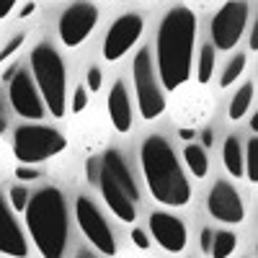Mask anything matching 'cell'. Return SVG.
I'll return each mask as SVG.
<instances>
[{
	"label": "cell",
	"instance_id": "cell-14",
	"mask_svg": "<svg viewBox=\"0 0 258 258\" xmlns=\"http://www.w3.org/2000/svg\"><path fill=\"white\" fill-rule=\"evenodd\" d=\"M150 232H153L155 243L168 253H181L186 248V227L173 214L153 212L150 214Z\"/></svg>",
	"mask_w": 258,
	"mask_h": 258
},
{
	"label": "cell",
	"instance_id": "cell-24",
	"mask_svg": "<svg viewBox=\"0 0 258 258\" xmlns=\"http://www.w3.org/2000/svg\"><path fill=\"white\" fill-rule=\"evenodd\" d=\"M26 204H29V191H26L24 186H13V188H11V207H13L16 212H24Z\"/></svg>",
	"mask_w": 258,
	"mask_h": 258
},
{
	"label": "cell",
	"instance_id": "cell-27",
	"mask_svg": "<svg viewBox=\"0 0 258 258\" xmlns=\"http://www.w3.org/2000/svg\"><path fill=\"white\" fill-rule=\"evenodd\" d=\"M16 178L18 181H34V178H39V170L31 168V165H18L16 168Z\"/></svg>",
	"mask_w": 258,
	"mask_h": 258
},
{
	"label": "cell",
	"instance_id": "cell-5",
	"mask_svg": "<svg viewBox=\"0 0 258 258\" xmlns=\"http://www.w3.org/2000/svg\"><path fill=\"white\" fill-rule=\"evenodd\" d=\"M31 70L34 85L47 101V109L52 111V116H62L68 98H64V64L57 49L49 44H39L31 52Z\"/></svg>",
	"mask_w": 258,
	"mask_h": 258
},
{
	"label": "cell",
	"instance_id": "cell-39",
	"mask_svg": "<svg viewBox=\"0 0 258 258\" xmlns=\"http://www.w3.org/2000/svg\"><path fill=\"white\" fill-rule=\"evenodd\" d=\"M78 258H93V255H91L88 250H80V253H78Z\"/></svg>",
	"mask_w": 258,
	"mask_h": 258
},
{
	"label": "cell",
	"instance_id": "cell-3",
	"mask_svg": "<svg viewBox=\"0 0 258 258\" xmlns=\"http://www.w3.org/2000/svg\"><path fill=\"white\" fill-rule=\"evenodd\" d=\"M26 225L31 240L44 258H62L68 245V209L62 194L52 186L36 191L26 204Z\"/></svg>",
	"mask_w": 258,
	"mask_h": 258
},
{
	"label": "cell",
	"instance_id": "cell-32",
	"mask_svg": "<svg viewBox=\"0 0 258 258\" xmlns=\"http://www.w3.org/2000/svg\"><path fill=\"white\" fill-rule=\"evenodd\" d=\"M13 6H16V0H0V18H6L13 11Z\"/></svg>",
	"mask_w": 258,
	"mask_h": 258
},
{
	"label": "cell",
	"instance_id": "cell-6",
	"mask_svg": "<svg viewBox=\"0 0 258 258\" xmlns=\"http://www.w3.org/2000/svg\"><path fill=\"white\" fill-rule=\"evenodd\" d=\"M64 147H68V140L52 126L24 124L13 135V153L21 160V165H34L47 158H54Z\"/></svg>",
	"mask_w": 258,
	"mask_h": 258
},
{
	"label": "cell",
	"instance_id": "cell-22",
	"mask_svg": "<svg viewBox=\"0 0 258 258\" xmlns=\"http://www.w3.org/2000/svg\"><path fill=\"white\" fill-rule=\"evenodd\" d=\"M214 73V49L212 44H204L199 52V68H197V80L199 83H209Z\"/></svg>",
	"mask_w": 258,
	"mask_h": 258
},
{
	"label": "cell",
	"instance_id": "cell-35",
	"mask_svg": "<svg viewBox=\"0 0 258 258\" xmlns=\"http://www.w3.org/2000/svg\"><path fill=\"white\" fill-rule=\"evenodd\" d=\"M34 11H36V6H34V3H26L24 8H21V13H18V16H21V18H26V16H31Z\"/></svg>",
	"mask_w": 258,
	"mask_h": 258
},
{
	"label": "cell",
	"instance_id": "cell-30",
	"mask_svg": "<svg viewBox=\"0 0 258 258\" xmlns=\"http://www.w3.org/2000/svg\"><path fill=\"white\" fill-rule=\"evenodd\" d=\"M85 173H88V178H91L93 183L98 181V160H96V158L85 163Z\"/></svg>",
	"mask_w": 258,
	"mask_h": 258
},
{
	"label": "cell",
	"instance_id": "cell-28",
	"mask_svg": "<svg viewBox=\"0 0 258 258\" xmlns=\"http://www.w3.org/2000/svg\"><path fill=\"white\" fill-rule=\"evenodd\" d=\"M88 91H101V70L98 68H91L88 70Z\"/></svg>",
	"mask_w": 258,
	"mask_h": 258
},
{
	"label": "cell",
	"instance_id": "cell-23",
	"mask_svg": "<svg viewBox=\"0 0 258 258\" xmlns=\"http://www.w3.org/2000/svg\"><path fill=\"white\" fill-rule=\"evenodd\" d=\"M243 68H245V54H235V57L227 62V68H225V73H222V78H220L222 88H227L232 80H238L240 73H243Z\"/></svg>",
	"mask_w": 258,
	"mask_h": 258
},
{
	"label": "cell",
	"instance_id": "cell-37",
	"mask_svg": "<svg viewBox=\"0 0 258 258\" xmlns=\"http://www.w3.org/2000/svg\"><path fill=\"white\" fill-rule=\"evenodd\" d=\"M250 129H253V135H258V114H253V119H250Z\"/></svg>",
	"mask_w": 258,
	"mask_h": 258
},
{
	"label": "cell",
	"instance_id": "cell-20",
	"mask_svg": "<svg viewBox=\"0 0 258 258\" xmlns=\"http://www.w3.org/2000/svg\"><path fill=\"white\" fill-rule=\"evenodd\" d=\"M250 103H253V85L248 83V85H243V88L235 93V98L230 103V119L232 121L235 119H243L248 114V109H250Z\"/></svg>",
	"mask_w": 258,
	"mask_h": 258
},
{
	"label": "cell",
	"instance_id": "cell-16",
	"mask_svg": "<svg viewBox=\"0 0 258 258\" xmlns=\"http://www.w3.org/2000/svg\"><path fill=\"white\" fill-rule=\"evenodd\" d=\"M109 119L114 124L116 132L126 135L132 129V103H129V96H126V88L121 83H116L111 93H109Z\"/></svg>",
	"mask_w": 258,
	"mask_h": 258
},
{
	"label": "cell",
	"instance_id": "cell-33",
	"mask_svg": "<svg viewBox=\"0 0 258 258\" xmlns=\"http://www.w3.org/2000/svg\"><path fill=\"white\" fill-rule=\"evenodd\" d=\"M250 49L258 52V24H253V31H250Z\"/></svg>",
	"mask_w": 258,
	"mask_h": 258
},
{
	"label": "cell",
	"instance_id": "cell-15",
	"mask_svg": "<svg viewBox=\"0 0 258 258\" xmlns=\"http://www.w3.org/2000/svg\"><path fill=\"white\" fill-rule=\"evenodd\" d=\"M0 253L11 255V258H26L29 255L26 238L21 232L18 222L13 220L11 209L6 207L3 197H0Z\"/></svg>",
	"mask_w": 258,
	"mask_h": 258
},
{
	"label": "cell",
	"instance_id": "cell-10",
	"mask_svg": "<svg viewBox=\"0 0 258 258\" xmlns=\"http://www.w3.org/2000/svg\"><path fill=\"white\" fill-rule=\"evenodd\" d=\"M98 24V11L91 3H75L59 16V39L64 47H80Z\"/></svg>",
	"mask_w": 258,
	"mask_h": 258
},
{
	"label": "cell",
	"instance_id": "cell-40",
	"mask_svg": "<svg viewBox=\"0 0 258 258\" xmlns=\"http://www.w3.org/2000/svg\"><path fill=\"white\" fill-rule=\"evenodd\" d=\"M0 111H3V103H0Z\"/></svg>",
	"mask_w": 258,
	"mask_h": 258
},
{
	"label": "cell",
	"instance_id": "cell-12",
	"mask_svg": "<svg viewBox=\"0 0 258 258\" xmlns=\"http://www.w3.org/2000/svg\"><path fill=\"white\" fill-rule=\"evenodd\" d=\"M207 209L214 220H220L225 225H238L245 217V207L240 202V194L235 191L227 181H217L209 191Z\"/></svg>",
	"mask_w": 258,
	"mask_h": 258
},
{
	"label": "cell",
	"instance_id": "cell-38",
	"mask_svg": "<svg viewBox=\"0 0 258 258\" xmlns=\"http://www.w3.org/2000/svg\"><path fill=\"white\" fill-rule=\"evenodd\" d=\"M6 126H8V121H6L3 116H0V135H3V132H6Z\"/></svg>",
	"mask_w": 258,
	"mask_h": 258
},
{
	"label": "cell",
	"instance_id": "cell-2",
	"mask_svg": "<svg viewBox=\"0 0 258 258\" xmlns=\"http://www.w3.org/2000/svg\"><path fill=\"white\" fill-rule=\"evenodd\" d=\"M142 173L150 194L165 207H183L191 199V183L183 176V168L176 160L173 147L160 135L147 137L140 147Z\"/></svg>",
	"mask_w": 258,
	"mask_h": 258
},
{
	"label": "cell",
	"instance_id": "cell-19",
	"mask_svg": "<svg viewBox=\"0 0 258 258\" xmlns=\"http://www.w3.org/2000/svg\"><path fill=\"white\" fill-rule=\"evenodd\" d=\"M183 160H186V165L191 168V173L197 176V178H204V176H207L209 160H207L204 147H199V145H186V150H183Z\"/></svg>",
	"mask_w": 258,
	"mask_h": 258
},
{
	"label": "cell",
	"instance_id": "cell-9",
	"mask_svg": "<svg viewBox=\"0 0 258 258\" xmlns=\"http://www.w3.org/2000/svg\"><path fill=\"white\" fill-rule=\"evenodd\" d=\"M245 21H248V3H243V0H230V3H225L212 21L214 47L225 49V52L232 49L243 36Z\"/></svg>",
	"mask_w": 258,
	"mask_h": 258
},
{
	"label": "cell",
	"instance_id": "cell-25",
	"mask_svg": "<svg viewBox=\"0 0 258 258\" xmlns=\"http://www.w3.org/2000/svg\"><path fill=\"white\" fill-rule=\"evenodd\" d=\"M21 44H24V34H13L8 44H6L3 49H0V64H3L6 59H11V57L21 49Z\"/></svg>",
	"mask_w": 258,
	"mask_h": 258
},
{
	"label": "cell",
	"instance_id": "cell-34",
	"mask_svg": "<svg viewBox=\"0 0 258 258\" xmlns=\"http://www.w3.org/2000/svg\"><path fill=\"white\" fill-rule=\"evenodd\" d=\"M212 142H214V135H212V129H207V132L202 135V145L204 147H212Z\"/></svg>",
	"mask_w": 258,
	"mask_h": 258
},
{
	"label": "cell",
	"instance_id": "cell-31",
	"mask_svg": "<svg viewBox=\"0 0 258 258\" xmlns=\"http://www.w3.org/2000/svg\"><path fill=\"white\" fill-rule=\"evenodd\" d=\"M202 250L209 255V250H212V230L209 227H204L202 230Z\"/></svg>",
	"mask_w": 258,
	"mask_h": 258
},
{
	"label": "cell",
	"instance_id": "cell-11",
	"mask_svg": "<svg viewBox=\"0 0 258 258\" xmlns=\"http://www.w3.org/2000/svg\"><path fill=\"white\" fill-rule=\"evenodd\" d=\"M142 18L137 13H126L121 18H116L109 34L103 39V59L116 62L119 57H124L129 49L137 44V39L142 36Z\"/></svg>",
	"mask_w": 258,
	"mask_h": 258
},
{
	"label": "cell",
	"instance_id": "cell-1",
	"mask_svg": "<svg viewBox=\"0 0 258 258\" xmlns=\"http://www.w3.org/2000/svg\"><path fill=\"white\" fill-rule=\"evenodd\" d=\"M194 41H197V16L178 6L170 8L158 29V80L168 91H176L191 75Z\"/></svg>",
	"mask_w": 258,
	"mask_h": 258
},
{
	"label": "cell",
	"instance_id": "cell-4",
	"mask_svg": "<svg viewBox=\"0 0 258 258\" xmlns=\"http://www.w3.org/2000/svg\"><path fill=\"white\" fill-rule=\"evenodd\" d=\"M101 194L109 209L116 214L121 222H135L137 217V199H140V191L137 183L129 173V168L121 158L119 150H109L101 160H98V181Z\"/></svg>",
	"mask_w": 258,
	"mask_h": 258
},
{
	"label": "cell",
	"instance_id": "cell-7",
	"mask_svg": "<svg viewBox=\"0 0 258 258\" xmlns=\"http://www.w3.org/2000/svg\"><path fill=\"white\" fill-rule=\"evenodd\" d=\"M135 91H137V103L145 119H158L165 111V98L160 91L158 70L150 57V49H140L135 57Z\"/></svg>",
	"mask_w": 258,
	"mask_h": 258
},
{
	"label": "cell",
	"instance_id": "cell-36",
	"mask_svg": "<svg viewBox=\"0 0 258 258\" xmlns=\"http://www.w3.org/2000/svg\"><path fill=\"white\" fill-rule=\"evenodd\" d=\"M178 135H181L183 140H194V137H197V132H194V129H178Z\"/></svg>",
	"mask_w": 258,
	"mask_h": 258
},
{
	"label": "cell",
	"instance_id": "cell-29",
	"mask_svg": "<svg viewBox=\"0 0 258 258\" xmlns=\"http://www.w3.org/2000/svg\"><path fill=\"white\" fill-rule=\"evenodd\" d=\"M132 240H135V245H137L140 250H147V248H150V240H147V235H145L142 230H132Z\"/></svg>",
	"mask_w": 258,
	"mask_h": 258
},
{
	"label": "cell",
	"instance_id": "cell-13",
	"mask_svg": "<svg viewBox=\"0 0 258 258\" xmlns=\"http://www.w3.org/2000/svg\"><path fill=\"white\" fill-rule=\"evenodd\" d=\"M11 103L18 116L24 119H41L44 116V101H41L34 78L26 75L24 70H16L11 78Z\"/></svg>",
	"mask_w": 258,
	"mask_h": 258
},
{
	"label": "cell",
	"instance_id": "cell-8",
	"mask_svg": "<svg viewBox=\"0 0 258 258\" xmlns=\"http://www.w3.org/2000/svg\"><path fill=\"white\" fill-rule=\"evenodd\" d=\"M75 217H78V225H80L83 235H85V238H88L103 255H114V253H116L114 232H111L109 222L103 220V214L98 212V207H96L88 197H78V199H75Z\"/></svg>",
	"mask_w": 258,
	"mask_h": 258
},
{
	"label": "cell",
	"instance_id": "cell-21",
	"mask_svg": "<svg viewBox=\"0 0 258 258\" xmlns=\"http://www.w3.org/2000/svg\"><path fill=\"white\" fill-rule=\"evenodd\" d=\"M243 176H248V181H253V186L258 183V137H253L248 142V150L243 155Z\"/></svg>",
	"mask_w": 258,
	"mask_h": 258
},
{
	"label": "cell",
	"instance_id": "cell-17",
	"mask_svg": "<svg viewBox=\"0 0 258 258\" xmlns=\"http://www.w3.org/2000/svg\"><path fill=\"white\" fill-rule=\"evenodd\" d=\"M222 158H225V168L232 178H240L243 176V147L238 137H227L225 147H222Z\"/></svg>",
	"mask_w": 258,
	"mask_h": 258
},
{
	"label": "cell",
	"instance_id": "cell-18",
	"mask_svg": "<svg viewBox=\"0 0 258 258\" xmlns=\"http://www.w3.org/2000/svg\"><path fill=\"white\" fill-rule=\"evenodd\" d=\"M235 248H238V235L230 232V230H220V232L212 235V250H209V255L212 258H230Z\"/></svg>",
	"mask_w": 258,
	"mask_h": 258
},
{
	"label": "cell",
	"instance_id": "cell-26",
	"mask_svg": "<svg viewBox=\"0 0 258 258\" xmlns=\"http://www.w3.org/2000/svg\"><path fill=\"white\" fill-rule=\"evenodd\" d=\"M85 106H88V91H85V85H78V88H75V96H73V111L80 114Z\"/></svg>",
	"mask_w": 258,
	"mask_h": 258
}]
</instances>
